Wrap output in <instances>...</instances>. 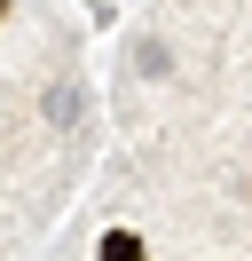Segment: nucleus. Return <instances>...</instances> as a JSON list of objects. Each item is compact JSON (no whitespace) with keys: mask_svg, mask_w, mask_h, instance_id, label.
Listing matches in <instances>:
<instances>
[{"mask_svg":"<svg viewBox=\"0 0 252 261\" xmlns=\"http://www.w3.org/2000/svg\"><path fill=\"white\" fill-rule=\"evenodd\" d=\"M134 64H142V80H166V71H173V48H166V40H134Z\"/></svg>","mask_w":252,"mask_h":261,"instance_id":"nucleus-3","label":"nucleus"},{"mask_svg":"<svg viewBox=\"0 0 252 261\" xmlns=\"http://www.w3.org/2000/svg\"><path fill=\"white\" fill-rule=\"evenodd\" d=\"M8 16H16V0H0V24H8Z\"/></svg>","mask_w":252,"mask_h":261,"instance_id":"nucleus-4","label":"nucleus"},{"mask_svg":"<svg viewBox=\"0 0 252 261\" xmlns=\"http://www.w3.org/2000/svg\"><path fill=\"white\" fill-rule=\"evenodd\" d=\"M150 245H142V229H103V245H94V261H142Z\"/></svg>","mask_w":252,"mask_h":261,"instance_id":"nucleus-2","label":"nucleus"},{"mask_svg":"<svg viewBox=\"0 0 252 261\" xmlns=\"http://www.w3.org/2000/svg\"><path fill=\"white\" fill-rule=\"evenodd\" d=\"M79 119H87V95H79L71 80H55L47 87V127H79Z\"/></svg>","mask_w":252,"mask_h":261,"instance_id":"nucleus-1","label":"nucleus"}]
</instances>
